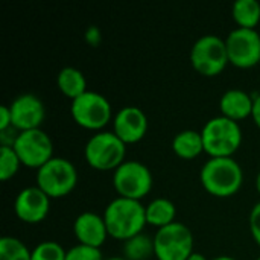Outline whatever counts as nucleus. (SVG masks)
Instances as JSON below:
<instances>
[{
	"label": "nucleus",
	"mask_w": 260,
	"mask_h": 260,
	"mask_svg": "<svg viewBox=\"0 0 260 260\" xmlns=\"http://www.w3.org/2000/svg\"><path fill=\"white\" fill-rule=\"evenodd\" d=\"M229 61L239 69H251L260 62V34L256 29H233L225 38Z\"/></svg>",
	"instance_id": "nucleus-11"
},
{
	"label": "nucleus",
	"mask_w": 260,
	"mask_h": 260,
	"mask_svg": "<svg viewBox=\"0 0 260 260\" xmlns=\"http://www.w3.org/2000/svg\"><path fill=\"white\" fill-rule=\"evenodd\" d=\"M126 155V145L113 131L93 134L84 148V157L90 168L96 171H116Z\"/></svg>",
	"instance_id": "nucleus-4"
},
{
	"label": "nucleus",
	"mask_w": 260,
	"mask_h": 260,
	"mask_svg": "<svg viewBox=\"0 0 260 260\" xmlns=\"http://www.w3.org/2000/svg\"><path fill=\"white\" fill-rule=\"evenodd\" d=\"M84 38L85 41L90 44V46H99L101 41H102V34H101V29L98 26H88L85 34H84Z\"/></svg>",
	"instance_id": "nucleus-27"
},
{
	"label": "nucleus",
	"mask_w": 260,
	"mask_h": 260,
	"mask_svg": "<svg viewBox=\"0 0 260 260\" xmlns=\"http://www.w3.org/2000/svg\"><path fill=\"white\" fill-rule=\"evenodd\" d=\"M204 152L212 157H233V154L242 145V128L239 122H235L224 116L212 117L201 129Z\"/></svg>",
	"instance_id": "nucleus-3"
},
{
	"label": "nucleus",
	"mask_w": 260,
	"mask_h": 260,
	"mask_svg": "<svg viewBox=\"0 0 260 260\" xmlns=\"http://www.w3.org/2000/svg\"><path fill=\"white\" fill-rule=\"evenodd\" d=\"M254 96L241 88L227 90L219 99L221 116L229 117L235 122L244 120L253 114Z\"/></svg>",
	"instance_id": "nucleus-16"
},
{
	"label": "nucleus",
	"mask_w": 260,
	"mask_h": 260,
	"mask_svg": "<svg viewBox=\"0 0 260 260\" xmlns=\"http://www.w3.org/2000/svg\"><path fill=\"white\" fill-rule=\"evenodd\" d=\"M172 151L183 160H193L204 152V142L201 131L184 129L172 139Z\"/></svg>",
	"instance_id": "nucleus-17"
},
{
	"label": "nucleus",
	"mask_w": 260,
	"mask_h": 260,
	"mask_svg": "<svg viewBox=\"0 0 260 260\" xmlns=\"http://www.w3.org/2000/svg\"><path fill=\"white\" fill-rule=\"evenodd\" d=\"M66 254L67 251L61 244L55 241H44L30 250V260H66Z\"/></svg>",
	"instance_id": "nucleus-24"
},
{
	"label": "nucleus",
	"mask_w": 260,
	"mask_h": 260,
	"mask_svg": "<svg viewBox=\"0 0 260 260\" xmlns=\"http://www.w3.org/2000/svg\"><path fill=\"white\" fill-rule=\"evenodd\" d=\"M210 260H238L235 259V257H232V256H227V254H222V256H216V257H213V259Z\"/></svg>",
	"instance_id": "nucleus-31"
},
{
	"label": "nucleus",
	"mask_w": 260,
	"mask_h": 260,
	"mask_svg": "<svg viewBox=\"0 0 260 260\" xmlns=\"http://www.w3.org/2000/svg\"><path fill=\"white\" fill-rule=\"evenodd\" d=\"M248 224H250V232H251L253 239L256 241V244L260 247V201L253 206V209L250 212Z\"/></svg>",
	"instance_id": "nucleus-26"
},
{
	"label": "nucleus",
	"mask_w": 260,
	"mask_h": 260,
	"mask_svg": "<svg viewBox=\"0 0 260 260\" xmlns=\"http://www.w3.org/2000/svg\"><path fill=\"white\" fill-rule=\"evenodd\" d=\"M145 210H146V222L152 227H157L158 230L175 222L177 207L168 198L163 197L154 198L145 206Z\"/></svg>",
	"instance_id": "nucleus-18"
},
{
	"label": "nucleus",
	"mask_w": 260,
	"mask_h": 260,
	"mask_svg": "<svg viewBox=\"0 0 260 260\" xmlns=\"http://www.w3.org/2000/svg\"><path fill=\"white\" fill-rule=\"evenodd\" d=\"M0 260H30V250L20 239L3 236L0 239Z\"/></svg>",
	"instance_id": "nucleus-22"
},
{
	"label": "nucleus",
	"mask_w": 260,
	"mask_h": 260,
	"mask_svg": "<svg viewBox=\"0 0 260 260\" xmlns=\"http://www.w3.org/2000/svg\"><path fill=\"white\" fill-rule=\"evenodd\" d=\"M66 260H105L102 256L101 248H93L87 245H75L70 250H67Z\"/></svg>",
	"instance_id": "nucleus-25"
},
{
	"label": "nucleus",
	"mask_w": 260,
	"mask_h": 260,
	"mask_svg": "<svg viewBox=\"0 0 260 260\" xmlns=\"http://www.w3.org/2000/svg\"><path fill=\"white\" fill-rule=\"evenodd\" d=\"M123 257L126 260H148L154 253V238H149L143 233L128 239L122 245Z\"/></svg>",
	"instance_id": "nucleus-21"
},
{
	"label": "nucleus",
	"mask_w": 260,
	"mask_h": 260,
	"mask_svg": "<svg viewBox=\"0 0 260 260\" xmlns=\"http://www.w3.org/2000/svg\"><path fill=\"white\" fill-rule=\"evenodd\" d=\"M195 239L187 225L175 221L160 229L154 236V253L157 260H187L195 251Z\"/></svg>",
	"instance_id": "nucleus-9"
},
{
	"label": "nucleus",
	"mask_w": 260,
	"mask_h": 260,
	"mask_svg": "<svg viewBox=\"0 0 260 260\" xmlns=\"http://www.w3.org/2000/svg\"><path fill=\"white\" fill-rule=\"evenodd\" d=\"M256 189H257V192H259L260 195V171L259 174H257V177H256Z\"/></svg>",
	"instance_id": "nucleus-32"
},
{
	"label": "nucleus",
	"mask_w": 260,
	"mask_h": 260,
	"mask_svg": "<svg viewBox=\"0 0 260 260\" xmlns=\"http://www.w3.org/2000/svg\"><path fill=\"white\" fill-rule=\"evenodd\" d=\"M21 166V161L17 155V152L11 146H2L0 148V180L8 181L18 172Z\"/></svg>",
	"instance_id": "nucleus-23"
},
{
	"label": "nucleus",
	"mask_w": 260,
	"mask_h": 260,
	"mask_svg": "<svg viewBox=\"0 0 260 260\" xmlns=\"http://www.w3.org/2000/svg\"><path fill=\"white\" fill-rule=\"evenodd\" d=\"M14 210L21 222L38 224L44 221L50 212V198L38 186H29L18 192Z\"/></svg>",
	"instance_id": "nucleus-13"
},
{
	"label": "nucleus",
	"mask_w": 260,
	"mask_h": 260,
	"mask_svg": "<svg viewBox=\"0 0 260 260\" xmlns=\"http://www.w3.org/2000/svg\"><path fill=\"white\" fill-rule=\"evenodd\" d=\"M70 114L81 128L99 133L111 120L113 108L104 94L87 90L84 94L72 101Z\"/></svg>",
	"instance_id": "nucleus-7"
},
{
	"label": "nucleus",
	"mask_w": 260,
	"mask_h": 260,
	"mask_svg": "<svg viewBox=\"0 0 260 260\" xmlns=\"http://www.w3.org/2000/svg\"><path fill=\"white\" fill-rule=\"evenodd\" d=\"M256 260H260V256H259V257H257V259H256Z\"/></svg>",
	"instance_id": "nucleus-34"
},
{
	"label": "nucleus",
	"mask_w": 260,
	"mask_h": 260,
	"mask_svg": "<svg viewBox=\"0 0 260 260\" xmlns=\"http://www.w3.org/2000/svg\"><path fill=\"white\" fill-rule=\"evenodd\" d=\"M200 181L210 195L230 198L241 190L244 171L233 157H212L203 165Z\"/></svg>",
	"instance_id": "nucleus-2"
},
{
	"label": "nucleus",
	"mask_w": 260,
	"mask_h": 260,
	"mask_svg": "<svg viewBox=\"0 0 260 260\" xmlns=\"http://www.w3.org/2000/svg\"><path fill=\"white\" fill-rule=\"evenodd\" d=\"M12 126L18 131L41 128L46 119V107L43 101L32 93H23L9 104Z\"/></svg>",
	"instance_id": "nucleus-12"
},
{
	"label": "nucleus",
	"mask_w": 260,
	"mask_h": 260,
	"mask_svg": "<svg viewBox=\"0 0 260 260\" xmlns=\"http://www.w3.org/2000/svg\"><path fill=\"white\" fill-rule=\"evenodd\" d=\"M189 58L192 67L207 78L221 75L230 62L225 40L213 34L200 37L193 43Z\"/></svg>",
	"instance_id": "nucleus-6"
},
{
	"label": "nucleus",
	"mask_w": 260,
	"mask_h": 260,
	"mask_svg": "<svg viewBox=\"0 0 260 260\" xmlns=\"http://www.w3.org/2000/svg\"><path fill=\"white\" fill-rule=\"evenodd\" d=\"M113 133L125 145L140 142L148 133V117L145 111L134 105L120 108L113 117Z\"/></svg>",
	"instance_id": "nucleus-14"
},
{
	"label": "nucleus",
	"mask_w": 260,
	"mask_h": 260,
	"mask_svg": "<svg viewBox=\"0 0 260 260\" xmlns=\"http://www.w3.org/2000/svg\"><path fill=\"white\" fill-rule=\"evenodd\" d=\"M78 184L76 166L64 157H53L37 169V184L50 200L67 197Z\"/></svg>",
	"instance_id": "nucleus-5"
},
{
	"label": "nucleus",
	"mask_w": 260,
	"mask_h": 260,
	"mask_svg": "<svg viewBox=\"0 0 260 260\" xmlns=\"http://www.w3.org/2000/svg\"><path fill=\"white\" fill-rule=\"evenodd\" d=\"M11 126H12V116H11L9 105H2L0 107V131L8 129Z\"/></svg>",
	"instance_id": "nucleus-28"
},
{
	"label": "nucleus",
	"mask_w": 260,
	"mask_h": 260,
	"mask_svg": "<svg viewBox=\"0 0 260 260\" xmlns=\"http://www.w3.org/2000/svg\"><path fill=\"white\" fill-rule=\"evenodd\" d=\"M105 260H126L123 256H111V257H108V259Z\"/></svg>",
	"instance_id": "nucleus-33"
},
{
	"label": "nucleus",
	"mask_w": 260,
	"mask_h": 260,
	"mask_svg": "<svg viewBox=\"0 0 260 260\" xmlns=\"http://www.w3.org/2000/svg\"><path fill=\"white\" fill-rule=\"evenodd\" d=\"M187 260H209L203 253H198V251H193L190 256H189V259Z\"/></svg>",
	"instance_id": "nucleus-30"
},
{
	"label": "nucleus",
	"mask_w": 260,
	"mask_h": 260,
	"mask_svg": "<svg viewBox=\"0 0 260 260\" xmlns=\"http://www.w3.org/2000/svg\"><path fill=\"white\" fill-rule=\"evenodd\" d=\"M232 15L238 27L256 29L260 21V3L257 0H236L232 6Z\"/></svg>",
	"instance_id": "nucleus-20"
},
{
	"label": "nucleus",
	"mask_w": 260,
	"mask_h": 260,
	"mask_svg": "<svg viewBox=\"0 0 260 260\" xmlns=\"http://www.w3.org/2000/svg\"><path fill=\"white\" fill-rule=\"evenodd\" d=\"M73 235L81 245L101 248L108 238L104 215H98L94 212H82L73 222Z\"/></svg>",
	"instance_id": "nucleus-15"
},
{
	"label": "nucleus",
	"mask_w": 260,
	"mask_h": 260,
	"mask_svg": "<svg viewBox=\"0 0 260 260\" xmlns=\"http://www.w3.org/2000/svg\"><path fill=\"white\" fill-rule=\"evenodd\" d=\"M12 149L17 152L21 165L34 169H40L53 158V142L41 128L20 131Z\"/></svg>",
	"instance_id": "nucleus-10"
},
{
	"label": "nucleus",
	"mask_w": 260,
	"mask_h": 260,
	"mask_svg": "<svg viewBox=\"0 0 260 260\" xmlns=\"http://www.w3.org/2000/svg\"><path fill=\"white\" fill-rule=\"evenodd\" d=\"M254 123L257 125V128L260 129V93L254 96V107H253V114H251Z\"/></svg>",
	"instance_id": "nucleus-29"
},
{
	"label": "nucleus",
	"mask_w": 260,
	"mask_h": 260,
	"mask_svg": "<svg viewBox=\"0 0 260 260\" xmlns=\"http://www.w3.org/2000/svg\"><path fill=\"white\" fill-rule=\"evenodd\" d=\"M152 174L137 160H125L113 172V186L119 197L142 201L152 189Z\"/></svg>",
	"instance_id": "nucleus-8"
},
{
	"label": "nucleus",
	"mask_w": 260,
	"mask_h": 260,
	"mask_svg": "<svg viewBox=\"0 0 260 260\" xmlns=\"http://www.w3.org/2000/svg\"><path fill=\"white\" fill-rule=\"evenodd\" d=\"M56 85H58V90L64 96L70 98L72 101L87 91V79L84 73L79 69L72 67V66L64 67L58 72Z\"/></svg>",
	"instance_id": "nucleus-19"
},
{
	"label": "nucleus",
	"mask_w": 260,
	"mask_h": 260,
	"mask_svg": "<svg viewBox=\"0 0 260 260\" xmlns=\"http://www.w3.org/2000/svg\"><path fill=\"white\" fill-rule=\"evenodd\" d=\"M108 236L117 241H128L140 235L146 222V210L140 201L117 197L104 210Z\"/></svg>",
	"instance_id": "nucleus-1"
}]
</instances>
